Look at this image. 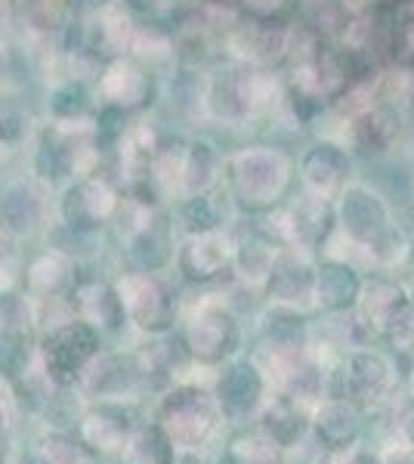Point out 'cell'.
<instances>
[{
  "instance_id": "cell-2",
  "label": "cell",
  "mask_w": 414,
  "mask_h": 464,
  "mask_svg": "<svg viewBox=\"0 0 414 464\" xmlns=\"http://www.w3.org/2000/svg\"><path fill=\"white\" fill-rule=\"evenodd\" d=\"M306 183L319 198H328L331 192H337L350 177V159L341 146H315L303 161Z\"/></svg>"
},
{
  "instance_id": "cell-1",
  "label": "cell",
  "mask_w": 414,
  "mask_h": 464,
  "mask_svg": "<svg viewBox=\"0 0 414 464\" xmlns=\"http://www.w3.org/2000/svg\"><path fill=\"white\" fill-rule=\"evenodd\" d=\"M232 177L247 201H273L288 183V161L278 152L254 149L232 161Z\"/></svg>"
},
{
  "instance_id": "cell-5",
  "label": "cell",
  "mask_w": 414,
  "mask_h": 464,
  "mask_svg": "<svg viewBox=\"0 0 414 464\" xmlns=\"http://www.w3.org/2000/svg\"><path fill=\"white\" fill-rule=\"evenodd\" d=\"M192 254H195V260H198L201 276H207L226 260V245L220 236H201L198 242L192 245Z\"/></svg>"
},
{
  "instance_id": "cell-7",
  "label": "cell",
  "mask_w": 414,
  "mask_h": 464,
  "mask_svg": "<svg viewBox=\"0 0 414 464\" xmlns=\"http://www.w3.org/2000/svg\"><path fill=\"white\" fill-rule=\"evenodd\" d=\"M130 4H137V6H152L155 0H130Z\"/></svg>"
},
{
  "instance_id": "cell-3",
  "label": "cell",
  "mask_w": 414,
  "mask_h": 464,
  "mask_svg": "<svg viewBox=\"0 0 414 464\" xmlns=\"http://www.w3.org/2000/svg\"><path fill=\"white\" fill-rule=\"evenodd\" d=\"M102 93L111 102H121V106H133L146 93V78L133 63H115L109 74L102 78Z\"/></svg>"
},
{
  "instance_id": "cell-4",
  "label": "cell",
  "mask_w": 414,
  "mask_h": 464,
  "mask_svg": "<svg viewBox=\"0 0 414 464\" xmlns=\"http://www.w3.org/2000/svg\"><path fill=\"white\" fill-rule=\"evenodd\" d=\"M214 170H217V161H214V152L207 146H192L183 159V186L189 192H198L214 179Z\"/></svg>"
},
{
  "instance_id": "cell-6",
  "label": "cell",
  "mask_w": 414,
  "mask_h": 464,
  "mask_svg": "<svg viewBox=\"0 0 414 464\" xmlns=\"http://www.w3.org/2000/svg\"><path fill=\"white\" fill-rule=\"evenodd\" d=\"M341 4H343L350 13H362L365 6H368V0H341Z\"/></svg>"
}]
</instances>
